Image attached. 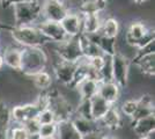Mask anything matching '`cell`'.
Masks as SVG:
<instances>
[{
	"mask_svg": "<svg viewBox=\"0 0 155 139\" xmlns=\"http://www.w3.org/2000/svg\"><path fill=\"white\" fill-rule=\"evenodd\" d=\"M48 60V55L42 46H23L21 51L20 72L30 78L36 73L45 70Z\"/></svg>",
	"mask_w": 155,
	"mask_h": 139,
	"instance_id": "1",
	"label": "cell"
},
{
	"mask_svg": "<svg viewBox=\"0 0 155 139\" xmlns=\"http://www.w3.org/2000/svg\"><path fill=\"white\" fill-rule=\"evenodd\" d=\"M14 26H36L43 20L42 18V0L37 1H20L12 6Z\"/></svg>",
	"mask_w": 155,
	"mask_h": 139,
	"instance_id": "2",
	"label": "cell"
},
{
	"mask_svg": "<svg viewBox=\"0 0 155 139\" xmlns=\"http://www.w3.org/2000/svg\"><path fill=\"white\" fill-rule=\"evenodd\" d=\"M12 40L20 46H43L50 43L43 34L39 31L37 26H12L9 29Z\"/></svg>",
	"mask_w": 155,
	"mask_h": 139,
	"instance_id": "3",
	"label": "cell"
},
{
	"mask_svg": "<svg viewBox=\"0 0 155 139\" xmlns=\"http://www.w3.org/2000/svg\"><path fill=\"white\" fill-rule=\"evenodd\" d=\"M153 40H154V30L148 28L142 21L131 22L125 33V43L137 50Z\"/></svg>",
	"mask_w": 155,
	"mask_h": 139,
	"instance_id": "4",
	"label": "cell"
},
{
	"mask_svg": "<svg viewBox=\"0 0 155 139\" xmlns=\"http://www.w3.org/2000/svg\"><path fill=\"white\" fill-rule=\"evenodd\" d=\"M131 60L123 53L116 52L112 55V80L116 82L120 89L126 88L130 79Z\"/></svg>",
	"mask_w": 155,
	"mask_h": 139,
	"instance_id": "5",
	"label": "cell"
},
{
	"mask_svg": "<svg viewBox=\"0 0 155 139\" xmlns=\"http://www.w3.org/2000/svg\"><path fill=\"white\" fill-rule=\"evenodd\" d=\"M56 53L59 57V59L65 61L77 63L78 60L82 57V51L80 46L79 36L74 37H67L60 43H56Z\"/></svg>",
	"mask_w": 155,
	"mask_h": 139,
	"instance_id": "6",
	"label": "cell"
},
{
	"mask_svg": "<svg viewBox=\"0 0 155 139\" xmlns=\"http://www.w3.org/2000/svg\"><path fill=\"white\" fill-rule=\"evenodd\" d=\"M70 7L65 0H42L43 20L60 22L68 13Z\"/></svg>",
	"mask_w": 155,
	"mask_h": 139,
	"instance_id": "7",
	"label": "cell"
},
{
	"mask_svg": "<svg viewBox=\"0 0 155 139\" xmlns=\"http://www.w3.org/2000/svg\"><path fill=\"white\" fill-rule=\"evenodd\" d=\"M53 73L56 79L58 80L61 85L66 87H72L77 73V63L65 61L59 59L53 65Z\"/></svg>",
	"mask_w": 155,
	"mask_h": 139,
	"instance_id": "8",
	"label": "cell"
},
{
	"mask_svg": "<svg viewBox=\"0 0 155 139\" xmlns=\"http://www.w3.org/2000/svg\"><path fill=\"white\" fill-rule=\"evenodd\" d=\"M36 26L39 29V31L43 34L51 43H60V42H63V41L68 37L64 31L60 22L42 20Z\"/></svg>",
	"mask_w": 155,
	"mask_h": 139,
	"instance_id": "9",
	"label": "cell"
},
{
	"mask_svg": "<svg viewBox=\"0 0 155 139\" xmlns=\"http://www.w3.org/2000/svg\"><path fill=\"white\" fill-rule=\"evenodd\" d=\"M60 25L68 37L79 36L82 33V14L79 11L73 12L70 9L64 19L60 21Z\"/></svg>",
	"mask_w": 155,
	"mask_h": 139,
	"instance_id": "10",
	"label": "cell"
},
{
	"mask_svg": "<svg viewBox=\"0 0 155 139\" xmlns=\"http://www.w3.org/2000/svg\"><path fill=\"white\" fill-rule=\"evenodd\" d=\"M38 111V108L35 106V103L19 104L11 109V118L14 123L23 124L29 119L36 118Z\"/></svg>",
	"mask_w": 155,
	"mask_h": 139,
	"instance_id": "11",
	"label": "cell"
},
{
	"mask_svg": "<svg viewBox=\"0 0 155 139\" xmlns=\"http://www.w3.org/2000/svg\"><path fill=\"white\" fill-rule=\"evenodd\" d=\"M101 130H116L122 126L123 118L119 109H117L115 104L109 108V110L104 114V116L100 121H97Z\"/></svg>",
	"mask_w": 155,
	"mask_h": 139,
	"instance_id": "12",
	"label": "cell"
},
{
	"mask_svg": "<svg viewBox=\"0 0 155 139\" xmlns=\"http://www.w3.org/2000/svg\"><path fill=\"white\" fill-rule=\"evenodd\" d=\"M21 51L22 46L18 45L15 43H12L7 45L4 51H2V58H4V64L7 67L14 71H20L21 68Z\"/></svg>",
	"mask_w": 155,
	"mask_h": 139,
	"instance_id": "13",
	"label": "cell"
},
{
	"mask_svg": "<svg viewBox=\"0 0 155 139\" xmlns=\"http://www.w3.org/2000/svg\"><path fill=\"white\" fill-rule=\"evenodd\" d=\"M97 94L108 101L110 104H116L120 95V87L115 81H101L98 84Z\"/></svg>",
	"mask_w": 155,
	"mask_h": 139,
	"instance_id": "14",
	"label": "cell"
},
{
	"mask_svg": "<svg viewBox=\"0 0 155 139\" xmlns=\"http://www.w3.org/2000/svg\"><path fill=\"white\" fill-rule=\"evenodd\" d=\"M57 139H82V136L78 132L75 126L73 125L71 118L61 119L57 122Z\"/></svg>",
	"mask_w": 155,
	"mask_h": 139,
	"instance_id": "15",
	"label": "cell"
},
{
	"mask_svg": "<svg viewBox=\"0 0 155 139\" xmlns=\"http://www.w3.org/2000/svg\"><path fill=\"white\" fill-rule=\"evenodd\" d=\"M142 74L147 75V77H154L155 74V52L147 53V55H142L138 56L132 60Z\"/></svg>",
	"mask_w": 155,
	"mask_h": 139,
	"instance_id": "16",
	"label": "cell"
},
{
	"mask_svg": "<svg viewBox=\"0 0 155 139\" xmlns=\"http://www.w3.org/2000/svg\"><path fill=\"white\" fill-rule=\"evenodd\" d=\"M133 123V132L138 137L142 136H152L155 131V116L149 115L147 117H143Z\"/></svg>",
	"mask_w": 155,
	"mask_h": 139,
	"instance_id": "17",
	"label": "cell"
},
{
	"mask_svg": "<svg viewBox=\"0 0 155 139\" xmlns=\"http://www.w3.org/2000/svg\"><path fill=\"white\" fill-rule=\"evenodd\" d=\"M71 121L73 123V125L75 126V129L78 130V132L80 133L81 136H86L88 133L101 130L97 121H94V119L84 118V117H80L75 114H73V116L71 117Z\"/></svg>",
	"mask_w": 155,
	"mask_h": 139,
	"instance_id": "18",
	"label": "cell"
},
{
	"mask_svg": "<svg viewBox=\"0 0 155 139\" xmlns=\"http://www.w3.org/2000/svg\"><path fill=\"white\" fill-rule=\"evenodd\" d=\"M98 84L100 81L91 78H84V80H81L75 87L80 99H91L94 95H96L98 91Z\"/></svg>",
	"mask_w": 155,
	"mask_h": 139,
	"instance_id": "19",
	"label": "cell"
},
{
	"mask_svg": "<svg viewBox=\"0 0 155 139\" xmlns=\"http://www.w3.org/2000/svg\"><path fill=\"white\" fill-rule=\"evenodd\" d=\"M102 12L94 14H82V33L81 34H91L100 30L102 25Z\"/></svg>",
	"mask_w": 155,
	"mask_h": 139,
	"instance_id": "20",
	"label": "cell"
},
{
	"mask_svg": "<svg viewBox=\"0 0 155 139\" xmlns=\"http://www.w3.org/2000/svg\"><path fill=\"white\" fill-rule=\"evenodd\" d=\"M79 41H80V46H81V51H82V56L91 59L94 57H98V56H104V52L101 50V48L95 44L94 42H91L84 34H80L79 35Z\"/></svg>",
	"mask_w": 155,
	"mask_h": 139,
	"instance_id": "21",
	"label": "cell"
},
{
	"mask_svg": "<svg viewBox=\"0 0 155 139\" xmlns=\"http://www.w3.org/2000/svg\"><path fill=\"white\" fill-rule=\"evenodd\" d=\"M91 100V117L94 121H100L104 116V114L109 110V108L112 104H110L108 101L100 96L98 94L94 95Z\"/></svg>",
	"mask_w": 155,
	"mask_h": 139,
	"instance_id": "22",
	"label": "cell"
},
{
	"mask_svg": "<svg viewBox=\"0 0 155 139\" xmlns=\"http://www.w3.org/2000/svg\"><path fill=\"white\" fill-rule=\"evenodd\" d=\"M120 31V25L119 21L117 20L114 16H108V18H103L102 20V25L100 28V33L107 36V37H111V38H117Z\"/></svg>",
	"mask_w": 155,
	"mask_h": 139,
	"instance_id": "23",
	"label": "cell"
},
{
	"mask_svg": "<svg viewBox=\"0 0 155 139\" xmlns=\"http://www.w3.org/2000/svg\"><path fill=\"white\" fill-rule=\"evenodd\" d=\"M107 0H80L79 12L81 14L101 13L107 8Z\"/></svg>",
	"mask_w": 155,
	"mask_h": 139,
	"instance_id": "24",
	"label": "cell"
},
{
	"mask_svg": "<svg viewBox=\"0 0 155 139\" xmlns=\"http://www.w3.org/2000/svg\"><path fill=\"white\" fill-rule=\"evenodd\" d=\"M32 79V85L36 89L41 92H46L51 88L52 85V77L51 74L48 72L46 70H43L41 72L36 73L35 75L30 77Z\"/></svg>",
	"mask_w": 155,
	"mask_h": 139,
	"instance_id": "25",
	"label": "cell"
},
{
	"mask_svg": "<svg viewBox=\"0 0 155 139\" xmlns=\"http://www.w3.org/2000/svg\"><path fill=\"white\" fill-rule=\"evenodd\" d=\"M11 123V109L6 106L5 102L0 101V139H6L7 130Z\"/></svg>",
	"mask_w": 155,
	"mask_h": 139,
	"instance_id": "26",
	"label": "cell"
},
{
	"mask_svg": "<svg viewBox=\"0 0 155 139\" xmlns=\"http://www.w3.org/2000/svg\"><path fill=\"white\" fill-rule=\"evenodd\" d=\"M30 137L31 136L28 133L26 127L19 123L12 122L7 130L6 139H29Z\"/></svg>",
	"mask_w": 155,
	"mask_h": 139,
	"instance_id": "27",
	"label": "cell"
},
{
	"mask_svg": "<svg viewBox=\"0 0 155 139\" xmlns=\"http://www.w3.org/2000/svg\"><path fill=\"white\" fill-rule=\"evenodd\" d=\"M100 80L101 81H114L112 80V56L104 55V61L100 68Z\"/></svg>",
	"mask_w": 155,
	"mask_h": 139,
	"instance_id": "28",
	"label": "cell"
},
{
	"mask_svg": "<svg viewBox=\"0 0 155 139\" xmlns=\"http://www.w3.org/2000/svg\"><path fill=\"white\" fill-rule=\"evenodd\" d=\"M74 114L84 117L87 119H93L91 117V100L89 99H80L78 103L77 108L74 109Z\"/></svg>",
	"mask_w": 155,
	"mask_h": 139,
	"instance_id": "29",
	"label": "cell"
},
{
	"mask_svg": "<svg viewBox=\"0 0 155 139\" xmlns=\"http://www.w3.org/2000/svg\"><path fill=\"white\" fill-rule=\"evenodd\" d=\"M149 115H154V106L152 104H143V103H139L138 102V107H137L136 111L132 115V122L138 121L143 117H147Z\"/></svg>",
	"mask_w": 155,
	"mask_h": 139,
	"instance_id": "30",
	"label": "cell"
},
{
	"mask_svg": "<svg viewBox=\"0 0 155 139\" xmlns=\"http://www.w3.org/2000/svg\"><path fill=\"white\" fill-rule=\"evenodd\" d=\"M36 118H37L41 125L42 124H49V123H57V117L53 113V110L49 107L45 109L39 110Z\"/></svg>",
	"mask_w": 155,
	"mask_h": 139,
	"instance_id": "31",
	"label": "cell"
},
{
	"mask_svg": "<svg viewBox=\"0 0 155 139\" xmlns=\"http://www.w3.org/2000/svg\"><path fill=\"white\" fill-rule=\"evenodd\" d=\"M137 107H138V100L134 99H129L125 100L123 103H122V107H120V111L123 115H125L126 117L131 118L132 115L136 111Z\"/></svg>",
	"mask_w": 155,
	"mask_h": 139,
	"instance_id": "32",
	"label": "cell"
},
{
	"mask_svg": "<svg viewBox=\"0 0 155 139\" xmlns=\"http://www.w3.org/2000/svg\"><path fill=\"white\" fill-rule=\"evenodd\" d=\"M57 132V123H49V124H42L38 131V138H46V137H53Z\"/></svg>",
	"mask_w": 155,
	"mask_h": 139,
	"instance_id": "33",
	"label": "cell"
},
{
	"mask_svg": "<svg viewBox=\"0 0 155 139\" xmlns=\"http://www.w3.org/2000/svg\"><path fill=\"white\" fill-rule=\"evenodd\" d=\"M22 125L26 127V130L28 131V133L30 136H38L41 124H39V122L37 121V118L29 119V121H27L26 123H23Z\"/></svg>",
	"mask_w": 155,
	"mask_h": 139,
	"instance_id": "34",
	"label": "cell"
},
{
	"mask_svg": "<svg viewBox=\"0 0 155 139\" xmlns=\"http://www.w3.org/2000/svg\"><path fill=\"white\" fill-rule=\"evenodd\" d=\"M104 131L103 130H97L94 132H91L86 136H82V139H103L104 138Z\"/></svg>",
	"mask_w": 155,
	"mask_h": 139,
	"instance_id": "35",
	"label": "cell"
},
{
	"mask_svg": "<svg viewBox=\"0 0 155 139\" xmlns=\"http://www.w3.org/2000/svg\"><path fill=\"white\" fill-rule=\"evenodd\" d=\"M11 2H12V0H0V5H2L4 7H9Z\"/></svg>",
	"mask_w": 155,
	"mask_h": 139,
	"instance_id": "36",
	"label": "cell"
},
{
	"mask_svg": "<svg viewBox=\"0 0 155 139\" xmlns=\"http://www.w3.org/2000/svg\"><path fill=\"white\" fill-rule=\"evenodd\" d=\"M133 4H136V5H142V4H145L147 0H131Z\"/></svg>",
	"mask_w": 155,
	"mask_h": 139,
	"instance_id": "37",
	"label": "cell"
},
{
	"mask_svg": "<svg viewBox=\"0 0 155 139\" xmlns=\"http://www.w3.org/2000/svg\"><path fill=\"white\" fill-rule=\"evenodd\" d=\"M4 58H2V55L0 53V70H2V67H4Z\"/></svg>",
	"mask_w": 155,
	"mask_h": 139,
	"instance_id": "38",
	"label": "cell"
},
{
	"mask_svg": "<svg viewBox=\"0 0 155 139\" xmlns=\"http://www.w3.org/2000/svg\"><path fill=\"white\" fill-rule=\"evenodd\" d=\"M139 139H150V136H142V137H138Z\"/></svg>",
	"mask_w": 155,
	"mask_h": 139,
	"instance_id": "39",
	"label": "cell"
},
{
	"mask_svg": "<svg viewBox=\"0 0 155 139\" xmlns=\"http://www.w3.org/2000/svg\"><path fill=\"white\" fill-rule=\"evenodd\" d=\"M103 139H117V138H115V137H110V136H104Z\"/></svg>",
	"mask_w": 155,
	"mask_h": 139,
	"instance_id": "40",
	"label": "cell"
},
{
	"mask_svg": "<svg viewBox=\"0 0 155 139\" xmlns=\"http://www.w3.org/2000/svg\"><path fill=\"white\" fill-rule=\"evenodd\" d=\"M39 139H57V138H56V136H53V137H46V138H39Z\"/></svg>",
	"mask_w": 155,
	"mask_h": 139,
	"instance_id": "41",
	"label": "cell"
}]
</instances>
